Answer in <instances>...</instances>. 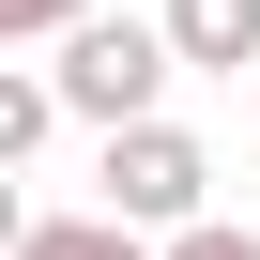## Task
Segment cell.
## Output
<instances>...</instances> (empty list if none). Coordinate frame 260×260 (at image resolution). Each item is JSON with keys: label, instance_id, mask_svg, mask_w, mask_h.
Segmentation results:
<instances>
[{"label": "cell", "instance_id": "obj_1", "mask_svg": "<svg viewBox=\"0 0 260 260\" xmlns=\"http://www.w3.org/2000/svg\"><path fill=\"white\" fill-rule=\"evenodd\" d=\"M169 61H184V46H169V16H92V31L46 61V77H61V107L92 122V138H122V122H153Z\"/></svg>", "mask_w": 260, "mask_h": 260}, {"label": "cell", "instance_id": "obj_2", "mask_svg": "<svg viewBox=\"0 0 260 260\" xmlns=\"http://www.w3.org/2000/svg\"><path fill=\"white\" fill-rule=\"evenodd\" d=\"M92 184H107L92 214H122V230H199V199H214V153L184 138V122H122Z\"/></svg>", "mask_w": 260, "mask_h": 260}, {"label": "cell", "instance_id": "obj_3", "mask_svg": "<svg viewBox=\"0 0 260 260\" xmlns=\"http://www.w3.org/2000/svg\"><path fill=\"white\" fill-rule=\"evenodd\" d=\"M169 46H184V61H214V77H245V92H260V0H169Z\"/></svg>", "mask_w": 260, "mask_h": 260}, {"label": "cell", "instance_id": "obj_4", "mask_svg": "<svg viewBox=\"0 0 260 260\" xmlns=\"http://www.w3.org/2000/svg\"><path fill=\"white\" fill-rule=\"evenodd\" d=\"M16 260H169V245H153V230H122V214H31Z\"/></svg>", "mask_w": 260, "mask_h": 260}, {"label": "cell", "instance_id": "obj_5", "mask_svg": "<svg viewBox=\"0 0 260 260\" xmlns=\"http://www.w3.org/2000/svg\"><path fill=\"white\" fill-rule=\"evenodd\" d=\"M46 122H77L46 61H31V77H0V153H46Z\"/></svg>", "mask_w": 260, "mask_h": 260}, {"label": "cell", "instance_id": "obj_6", "mask_svg": "<svg viewBox=\"0 0 260 260\" xmlns=\"http://www.w3.org/2000/svg\"><path fill=\"white\" fill-rule=\"evenodd\" d=\"M0 31H16V46H77V31H92V0H0Z\"/></svg>", "mask_w": 260, "mask_h": 260}, {"label": "cell", "instance_id": "obj_7", "mask_svg": "<svg viewBox=\"0 0 260 260\" xmlns=\"http://www.w3.org/2000/svg\"><path fill=\"white\" fill-rule=\"evenodd\" d=\"M169 260H260V230H214L199 214V230H169Z\"/></svg>", "mask_w": 260, "mask_h": 260}]
</instances>
